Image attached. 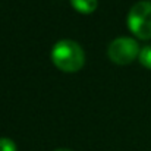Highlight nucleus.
<instances>
[{
  "label": "nucleus",
  "mask_w": 151,
  "mask_h": 151,
  "mask_svg": "<svg viewBox=\"0 0 151 151\" xmlns=\"http://www.w3.org/2000/svg\"><path fill=\"white\" fill-rule=\"evenodd\" d=\"M54 151H70V150H68V148H59V150H54Z\"/></svg>",
  "instance_id": "nucleus-7"
},
{
  "label": "nucleus",
  "mask_w": 151,
  "mask_h": 151,
  "mask_svg": "<svg viewBox=\"0 0 151 151\" xmlns=\"http://www.w3.org/2000/svg\"><path fill=\"white\" fill-rule=\"evenodd\" d=\"M51 60L63 72H76L84 66L85 54L76 41L60 40L51 49Z\"/></svg>",
  "instance_id": "nucleus-1"
},
{
  "label": "nucleus",
  "mask_w": 151,
  "mask_h": 151,
  "mask_svg": "<svg viewBox=\"0 0 151 151\" xmlns=\"http://www.w3.org/2000/svg\"><path fill=\"white\" fill-rule=\"evenodd\" d=\"M128 27L134 35L141 40L151 38V1H137L128 13Z\"/></svg>",
  "instance_id": "nucleus-2"
},
{
  "label": "nucleus",
  "mask_w": 151,
  "mask_h": 151,
  "mask_svg": "<svg viewBox=\"0 0 151 151\" xmlns=\"http://www.w3.org/2000/svg\"><path fill=\"white\" fill-rule=\"evenodd\" d=\"M0 151H16V144L9 138H0Z\"/></svg>",
  "instance_id": "nucleus-6"
},
{
  "label": "nucleus",
  "mask_w": 151,
  "mask_h": 151,
  "mask_svg": "<svg viewBox=\"0 0 151 151\" xmlns=\"http://www.w3.org/2000/svg\"><path fill=\"white\" fill-rule=\"evenodd\" d=\"M138 59H139V62H141L142 66L151 69V46H145L144 49H141Z\"/></svg>",
  "instance_id": "nucleus-5"
},
{
  "label": "nucleus",
  "mask_w": 151,
  "mask_h": 151,
  "mask_svg": "<svg viewBox=\"0 0 151 151\" xmlns=\"http://www.w3.org/2000/svg\"><path fill=\"white\" fill-rule=\"evenodd\" d=\"M139 46L131 37H117L114 38L107 49L110 60L116 65H129L135 57L139 56Z\"/></svg>",
  "instance_id": "nucleus-3"
},
{
  "label": "nucleus",
  "mask_w": 151,
  "mask_h": 151,
  "mask_svg": "<svg viewBox=\"0 0 151 151\" xmlns=\"http://www.w3.org/2000/svg\"><path fill=\"white\" fill-rule=\"evenodd\" d=\"M97 0H70V4L73 9H76L81 13H91L97 7Z\"/></svg>",
  "instance_id": "nucleus-4"
}]
</instances>
